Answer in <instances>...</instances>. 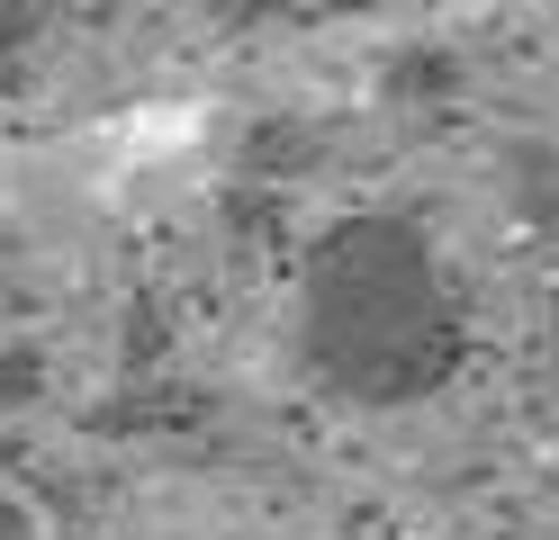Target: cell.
<instances>
[{
	"instance_id": "cell-1",
	"label": "cell",
	"mask_w": 559,
	"mask_h": 540,
	"mask_svg": "<svg viewBox=\"0 0 559 540\" xmlns=\"http://www.w3.org/2000/svg\"><path fill=\"white\" fill-rule=\"evenodd\" d=\"M199 135H207V99H145V108H127V118L109 127V144H118V163H127V171H145V163H181Z\"/></svg>"
}]
</instances>
